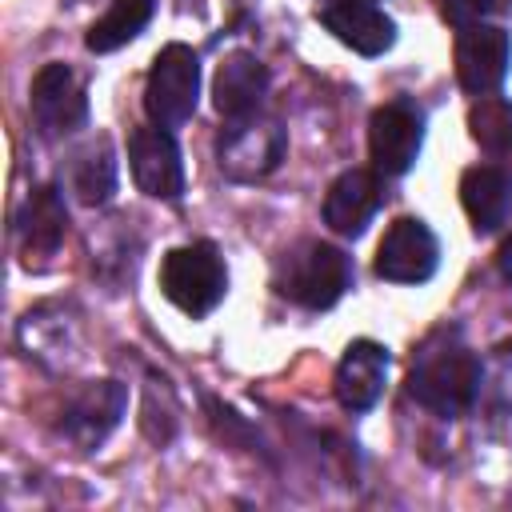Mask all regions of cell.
<instances>
[{"label": "cell", "mask_w": 512, "mask_h": 512, "mask_svg": "<svg viewBox=\"0 0 512 512\" xmlns=\"http://www.w3.org/2000/svg\"><path fill=\"white\" fill-rule=\"evenodd\" d=\"M160 292L184 316H208L228 292V268L208 240L172 248L160 260Z\"/></svg>", "instance_id": "3"}, {"label": "cell", "mask_w": 512, "mask_h": 512, "mask_svg": "<svg viewBox=\"0 0 512 512\" xmlns=\"http://www.w3.org/2000/svg\"><path fill=\"white\" fill-rule=\"evenodd\" d=\"M284 156V128L276 120H228L220 132V168L232 180H260L268 176Z\"/></svg>", "instance_id": "8"}, {"label": "cell", "mask_w": 512, "mask_h": 512, "mask_svg": "<svg viewBox=\"0 0 512 512\" xmlns=\"http://www.w3.org/2000/svg\"><path fill=\"white\" fill-rule=\"evenodd\" d=\"M200 96V60L188 44H168L156 52L144 80V112L160 128H180L196 112Z\"/></svg>", "instance_id": "4"}, {"label": "cell", "mask_w": 512, "mask_h": 512, "mask_svg": "<svg viewBox=\"0 0 512 512\" xmlns=\"http://www.w3.org/2000/svg\"><path fill=\"white\" fill-rule=\"evenodd\" d=\"M440 16H444L448 24H456V28H464L468 16H472V4H468V0H440Z\"/></svg>", "instance_id": "21"}, {"label": "cell", "mask_w": 512, "mask_h": 512, "mask_svg": "<svg viewBox=\"0 0 512 512\" xmlns=\"http://www.w3.org/2000/svg\"><path fill=\"white\" fill-rule=\"evenodd\" d=\"M72 188L84 204H108L112 200V192H116V156H112L108 140H96L84 152H76Z\"/></svg>", "instance_id": "19"}, {"label": "cell", "mask_w": 512, "mask_h": 512, "mask_svg": "<svg viewBox=\"0 0 512 512\" xmlns=\"http://www.w3.org/2000/svg\"><path fill=\"white\" fill-rule=\"evenodd\" d=\"M460 204L476 232H496L512 212V176L492 164L468 168L460 176Z\"/></svg>", "instance_id": "16"}, {"label": "cell", "mask_w": 512, "mask_h": 512, "mask_svg": "<svg viewBox=\"0 0 512 512\" xmlns=\"http://www.w3.org/2000/svg\"><path fill=\"white\" fill-rule=\"evenodd\" d=\"M388 348L376 340H352L336 364V400L348 412H368L388 384Z\"/></svg>", "instance_id": "13"}, {"label": "cell", "mask_w": 512, "mask_h": 512, "mask_svg": "<svg viewBox=\"0 0 512 512\" xmlns=\"http://www.w3.org/2000/svg\"><path fill=\"white\" fill-rule=\"evenodd\" d=\"M468 132L492 156L512 152V104L500 96H480L468 108Z\"/></svg>", "instance_id": "20"}, {"label": "cell", "mask_w": 512, "mask_h": 512, "mask_svg": "<svg viewBox=\"0 0 512 512\" xmlns=\"http://www.w3.org/2000/svg\"><path fill=\"white\" fill-rule=\"evenodd\" d=\"M324 28L360 56H380L396 44V24L372 0H332L320 12Z\"/></svg>", "instance_id": "14"}, {"label": "cell", "mask_w": 512, "mask_h": 512, "mask_svg": "<svg viewBox=\"0 0 512 512\" xmlns=\"http://www.w3.org/2000/svg\"><path fill=\"white\" fill-rule=\"evenodd\" d=\"M408 392L436 416H460L480 392V360L456 336H432L412 356Z\"/></svg>", "instance_id": "1"}, {"label": "cell", "mask_w": 512, "mask_h": 512, "mask_svg": "<svg viewBox=\"0 0 512 512\" xmlns=\"http://www.w3.org/2000/svg\"><path fill=\"white\" fill-rule=\"evenodd\" d=\"M272 284L280 296H288L300 308L324 312L352 288V260L324 240H300L276 260Z\"/></svg>", "instance_id": "2"}, {"label": "cell", "mask_w": 512, "mask_h": 512, "mask_svg": "<svg viewBox=\"0 0 512 512\" xmlns=\"http://www.w3.org/2000/svg\"><path fill=\"white\" fill-rule=\"evenodd\" d=\"M384 204V184L376 172L368 168H348L332 180L328 196H324V224L340 236H360L372 216Z\"/></svg>", "instance_id": "11"}, {"label": "cell", "mask_w": 512, "mask_h": 512, "mask_svg": "<svg viewBox=\"0 0 512 512\" xmlns=\"http://www.w3.org/2000/svg\"><path fill=\"white\" fill-rule=\"evenodd\" d=\"M128 164H132V180H136V188L144 196L180 200V192H184V160H180V148H176L168 128H160V124L136 128L128 136Z\"/></svg>", "instance_id": "9"}, {"label": "cell", "mask_w": 512, "mask_h": 512, "mask_svg": "<svg viewBox=\"0 0 512 512\" xmlns=\"http://www.w3.org/2000/svg\"><path fill=\"white\" fill-rule=\"evenodd\" d=\"M496 268H500V276L512 284V236L500 244V256H496Z\"/></svg>", "instance_id": "23"}, {"label": "cell", "mask_w": 512, "mask_h": 512, "mask_svg": "<svg viewBox=\"0 0 512 512\" xmlns=\"http://www.w3.org/2000/svg\"><path fill=\"white\" fill-rule=\"evenodd\" d=\"M32 120L48 140L84 128L88 100H84V88H80V80L68 64H44L36 72V80H32Z\"/></svg>", "instance_id": "10"}, {"label": "cell", "mask_w": 512, "mask_h": 512, "mask_svg": "<svg viewBox=\"0 0 512 512\" xmlns=\"http://www.w3.org/2000/svg\"><path fill=\"white\" fill-rule=\"evenodd\" d=\"M268 92V68L256 52H228L212 80V104L224 120H248L260 112Z\"/></svg>", "instance_id": "12"}, {"label": "cell", "mask_w": 512, "mask_h": 512, "mask_svg": "<svg viewBox=\"0 0 512 512\" xmlns=\"http://www.w3.org/2000/svg\"><path fill=\"white\" fill-rule=\"evenodd\" d=\"M512 40L500 24H464L456 36V80L472 96H488L504 84Z\"/></svg>", "instance_id": "7"}, {"label": "cell", "mask_w": 512, "mask_h": 512, "mask_svg": "<svg viewBox=\"0 0 512 512\" xmlns=\"http://www.w3.org/2000/svg\"><path fill=\"white\" fill-rule=\"evenodd\" d=\"M424 144V112L412 100H388L368 120V152L376 172L404 176Z\"/></svg>", "instance_id": "5"}, {"label": "cell", "mask_w": 512, "mask_h": 512, "mask_svg": "<svg viewBox=\"0 0 512 512\" xmlns=\"http://www.w3.org/2000/svg\"><path fill=\"white\" fill-rule=\"evenodd\" d=\"M120 412H124V388L112 384V380L92 384V388L72 404V412H68V420H64V432H68L76 444L92 448V444H100L104 432L120 420Z\"/></svg>", "instance_id": "17"}, {"label": "cell", "mask_w": 512, "mask_h": 512, "mask_svg": "<svg viewBox=\"0 0 512 512\" xmlns=\"http://www.w3.org/2000/svg\"><path fill=\"white\" fill-rule=\"evenodd\" d=\"M68 232V208L60 200L56 188H36L20 216H16V236H20V260L32 268V260H48L56 256L60 240Z\"/></svg>", "instance_id": "15"}, {"label": "cell", "mask_w": 512, "mask_h": 512, "mask_svg": "<svg viewBox=\"0 0 512 512\" xmlns=\"http://www.w3.org/2000/svg\"><path fill=\"white\" fill-rule=\"evenodd\" d=\"M440 264V244L432 228L416 216H400L388 224L376 248V276L392 284H424Z\"/></svg>", "instance_id": "6"}, {"label": "cell", "mask_w": 512, "mask_h": 512, "mask_svg": "<svg viewBox=\"0 0 512 512\" xmlns=\"http://www.w3.org/2000/svg\"><path fill=\"white\" fill-rule=\"evenodd\" d=\"M468 4H472V12H488V16L512 12V0H468Z\"/></svg>", "instance_id": "22"}, {"label": "cell", "mask_w": 512, "mask_h": 512, "mask_svg": "<svg viewBox=\"0 0 512 512\" xmlns=\"http://www.w3.org/2000/svg\"><path fill=\"white\" fill-rule=\"evenodd\" d=\"M156 12V0H112V8L88 28L84 44L88 52H116L128 40H136Z\"/></svg>", "instance_id": "18"}]
</instances>
